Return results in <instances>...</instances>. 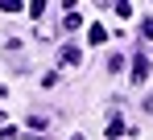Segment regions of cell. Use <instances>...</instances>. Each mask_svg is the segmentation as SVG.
I'll return each mask as SVG.
<instances>
[{"label":"cell","mask_w":153,"mask_h":140,"mask_svg":"<svg viewBox=\"0 0 153 140\" xmlns=\"http://www.w3.org/2000/svg\"><path fill=\"white\" fill-rule=\"evenodd\" d=\"M145 78H149V54H137V62H132V87H145Z\"/></svg>","instance_id":"obj_1"},{"label":"cell","mask_w":153,"mask_h":140,"mask_svg":"<svg viewBox=\"0 0 153 140\" xmlns=\"http://www.w3.org/2000/svg\"><path fill=\"white\" fill-rule=\"evenodd\" d=\"M58 54H62V62H66V66H79V62H83V49H79V46H62Z\"/></svg>","instance_id":"obj_2"},{"label":"cell","mask_w":153,"mask_h":140,"mask_svg":"<svg viewBox=\"0 0 153 140\" xmlns=\"http://www.w3.org/2000/svg\"><path fill=\"white\" fill-rule=\"evenodd\" d=\"M87 37H91V46H103V41H108V29H103V25H91Z\"/></svg>","instance_id":"obj_3"},{"label":"cell","mask_w":153,"mask_h":140,"mask_svg":"<svg viewBox=\"0 0 153 140\" xmlns=\"http://www.w3.org/2000/svg\"><path fill=\"white\" fill-rule=\"evenodd\" d=\"M120 132H124V119H112V124L103 128V136H108V140H116V136H120Z\"/></svg>","instance_id":"obj_4"},{"label":"cell","mask_w":153,"mask_h":140,"mask_svg":"<svg viewBox=\"0 0 153 140\" xmlns=\"http://www.w3.org/2000/svg\"><path fill=\"white\" fill-rule=\"evenodd\" d=\"M79 25H83L79 13H66V17H62V29H79Z\"/></svg>","instance_id":"obj_5"},{"label":"cell","mask_w":153,"mask_h":140,"mask_svg":"<svg viewBox=\"0 0 153 140\" xmlns=\"http://www.w3.org/2000/svg\"><path fill=\"white\" fill-rule=\"evenodd\" d=\"M46 8H50L46 0H33V4H29V17H46Z\"/></svg>","instance_id":"obj_6"},{"label":"cell","mask_w":153,"mask_h":140,"mask_svg":"<svg viewBox=\"0 0 153 140\" xmlns=\"http://www.w3.org/2000/svg\"><path fill=\"white\" fill-rule=\"evenodd\" d=\"M46 124H50V116H29V128H37V132H42Z\"/></svg>","instance_id":"obj_7"},{"label":"cell","mask_w":153,"mask_h":140,"mask_svg":"<svg viewBox=\"0 0 153 140\" xmlns=\"http://www.w3.org/2000/svg\"><path fill=\"white\" fill-rule=\"evenodd\" d=\"M17 140H37V136H17Z\"/></svg>","instance_id":"obj_8"},{"label":"cell","mask_w":153,"mask_h":140,"mask_svg":"<svg viewBox=\"0 0 153 140\" xmlns=\"http://www.w3.org/2000/svg\"><path fill=\"white\" fill-rule=\"evenodd\" d=\"M0 99H4V87H0Z\"/></svg>","instance_id":"obj_9"},{"label":"cell","mask_w":153,"mask_h":140,"mask_svg":"<svg viewBox=\"0 0 153 140\" xmlns=\"http://www.w3.org/2000/svg\"><path fill=\"white\" fill-rule=\"evenodd\" d=\"M71 140H83V136H71Z\"/></svg>","instance_id":"obj_10"}]
</instances>
